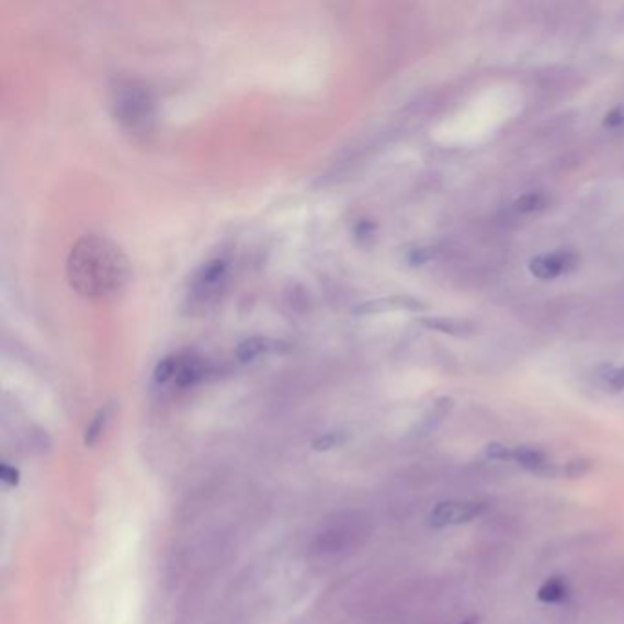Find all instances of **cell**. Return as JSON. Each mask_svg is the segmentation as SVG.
<instances>
[{
    "mask_svg": "<svg viewBox=\"0 0 624 624\" xmlns=\"http://www.w3.org/2000/svg\"><path fill=\"white\" fill-rule=\"evenodd\" d=\"M67 275L73 292L89 300H111L127 287L131 264L122 248L105 237L81 238L68 254Z\"/></svg>",
    "mask_w": 624,
    "mask_h": 624,
    "instance_id": "6da1fadb",
    "label": "cell"
},
{
    "mask_svg": "<svg viewBox=\"0 0 624 624\" xmlns=\"http://www.w3.org/2000/svg\"><path fill=\"white\" fill-rule=\"evenodd\" d=\"M112 112L120 125L133 136L145 138L155 131V100L144 84L117 81L112 89Z\"/></svg>",
    "mask_w": 624,
    "mask_h": 624,
    "instance_id": "7a4b0ae2",
    "label": "cell"
},
{
    "mask_svg": "<svg viewBox=\"0 0 624 624\" xmlns=\"http://www.w3.org/2000/svg\"><path fill=\"white\" fill-rule=\"evenodd\" d=\"M227 271L226 260L220 259L209 260L196 271L189 286V300L194 309L204 311L220 298L229 275Z\"/></svg>",
    "mask_w": 624,
    "mask_h": 624,
    "instance_id": "3957f363",
    "label": "cell"
},
{
    "mask_svg": "<svg viewBox=\"0 0 624 624\" xmlns=\"http://www.w3.org/2000/svg\"><path fill=\"white\" fill-rule=\"evenodd\" d=\"M204 374L205 363L196 355H169L156 366L155 379L160 385L172 382L178 387H191L200 382Z\"/></svg>",
    "mask_w": 624,
    "mask_h": 624,
    "instance_id": "277c9868",
    "label": "cell"
},
{
    "mask_svg": "<svg viewBox=\"0 0 624 624\" xmlns=\"http://www.w3.org/2000/svg\"><path fill=\"white\" fill-rule=\"evenodd\" d=\"M487 506L478 500H449L438 503L429 514L432 527H447V525L467 524L484 514Z\"/></svg>",
    "mask_w": 624,
    "mask_h": 624,
    "instance_id": "5b68a950",
    "label": "cell"
},
{
    "mask_svg": "<svg viewBox=\"0 0 624 624\" xmlns=\"http://www.w3.org/2000/svg\"><path fill=\"white\" fill-rule=\"evenodd\" d=\"M580 264V254L568 249L553 251L547 254H536L530 260L531 275L538 281H555L560 275H568Z\"/></svg>",
    "mask_w": 624,
    "mask_h": 624,
    "instance_id": "8992f818",
    "label": "cell"
},
{
    "mask_svg": "<svg viewBox=\"0 0 624 624\" xmlns=\"http://www.w3.org/2000/svg\"><path fill=\"white\" fill-rule=\"evenodd\" d=\"M398 309L420 311V309H426V304L418 300V298L398 295V297L377 298V300L361 304L355 309V314H385V311H398Z\"/></svg>",
    "mask_w": 624,
    "mask_h": 624,
    "instance_id": "52a82bcc",
    "label": "cell"
},
{
    "mask_svg": "<svg viewBox=\"0 0 624 624\" xmlns=\"http://www.w3.org/2000/svg\"><path fill=\"white\" fill-rule=\"evenodd\" d=\"M418 325L432 332L445 333L451 338H469L475 333V327L469 321L453 319V317H427V319H418Z\"/></svg>",
    "mask_w": 624,
    "mask_h": 624,
    "instance_id": "ba28073f",
    "label": "cell"
},
{
    "mask_svg": "<svg viewBox=\"0 0 624 624\" xmlns=\"http://www.w3.org/2000/svg\"><path fill=\"white\" fill-rule=\"evenodd\" d=\"M281 349V343H275L268 338H253L243 341L237 349V358L243 363L248 361H253L259 358V355L268 354V352H273V350Z\"/></svg>",
    "mask_w": 624,
    "mask_h": 624,
    "instance_id": "9c48e42d",
    "label": "cell"
},
{
    "mask_svg": "<svg viewBox=\"0 0 624 624\" xmlns=\"http://www.w3.org/2000/svg\"><path fill=\"white\" fill-rule=\"evenodd\" d=\"M536 595H538L542 602L555 604V602L564 601V599L568 597V585H566V580L553 577V579H547L546 582L538 588Z\"/></svg>",
    "mask_w": 624,
    "mask_h": 624,
    "instance_id": "30bf717a",
    "label": "cell"
},
{
    "mask_svg": "<svg viewBox=\"0 0 624 624\" xmlns=\"http://www.w3.org/2000/svg\"><path fill=\"white\" fill-rule=\"evenodd\" d=\"M597 376L608 393L617 394L624 390V366L604 365L597 372Z\"/></svg>",
    "mask_w": 624,
    "mask_h": 624,
    "instance_id": "8fae6325",
    "label": "cell"
},
{
    "mask_svg": "<svg viewBox=\"0 0 624 624\" xmlns=\"http://www.w3.org/2000/svg\"><path fill=\"white\" fill-rule=\"evenodd\" d=\"M547 205H549V198L542 193L522 194L513 202V207L519 213H536V211L546 209Z\"/></svg>",
    "mask_w": 624,
    "mask_h": 624,
    "instance_id": "7c38bea8",
    "label": "cell"
},
{
    "mask_svg": "<svg viewBox=\"0 0 624 624\" xmlns=\"http://www.w3.org/2000/svg\"><path fill=\"white\" fill-rule=\"evenodd\" d=\"M109 418H111V407L101 409L100 412L94 416V420H92L89 429H87V434H84V443H87V445H94V443L100 440L101 432L105 431L106 423H109Z\"/></svg>",
    "mask_w": 624,
    "mask_h": 624,
    "instance_id": "4fadbf2b",
    "label": "cell"
},
{
    "mask_svg": "<svg viewBox=\"0 0 624 624\" xmlns=\"http://www.w3.org/2000/svg\"><path fill=\"white\" fill-rule=\"evenodd\" d=\"M591 469L590 460H571L568 464L563 465V476L568 478H577L582 476Z\"/></svg>",
    "mask_w": 624,
    "mask_h": 624,
    "instance_id": "5bb4252c",
    "label": "cell"
},
{
    "mask_svg": "<svg viewBox=\"0 0 624 624\" xmlns=\"http://www.w3.org/2000/svg\"><path fill=\"white\" fill-rule=\"evenodd\" d=\"M486 458L489 460H498V462H511V447L508 445H503V443H489L487 445L486 451Z\"/></svg>",
    "mask_w": 624,
    "mask_h": 624,
    "instance_id": "9a60e30c",
    "label": "cell"
},
{
    "mask_svg": "<svg viewBox=\"0 0 624 624\" xmlns=\"http://www.w3.org/2000/svg\"><path fill=\"white\" fill-rule=\"evenodd\" d=\"M436 248L415 249V251L409 254V262L412 265H423L427 264V262H431V260L436 259Z\"/></svg>",
    "mask_w": 624,
    "mask_h": 624,
    "instance_id": "2e32d148",
    "label": "cell"
},
{
    "mask_svg": "<svg viewBox=\"0 0 624 624\" xmlns=\"http://www.w3.org/2000/svg\"><path fill=\"white\" fill-rule=\"evenodd\" d=\"M602 127H624V105L615 106V109H612V111L608 112L606 116H604V120H602Z\"/></svg>",
    "mask_w": 624,
    "mask_h": 624,
    "instance_id": "e0dca14e",
    "label": "cell"
},
{
    "mask_svg": "<svg viewBox=\"0 0 624 624\" xmlns=\"http://www.w3.org/2000/svg\"><path fill=\"white\" fill-rule=\"evenodd\" d=\"M0 478H2V481L8 484V486H18L19 470L13 469L10 465H2V469H0Z\"/></svg>",
    "mask_w": 624,
    "mask_h": 624,
    "instance_id": "ac0fdd59",
    "label": "cell"
},
{
    "mask_svg": "<svg viewBox=\"0 0 624 624\" xmlns=\"http://www.w3.org/2000/svg\"><path fill=\"white\" fill-rule=\"evenodd\" d=\"M338 434H328V436L317 440L316 449H319V451H327V449L338 447Z\"/></svg>",
    "mask_w": 624,
    "mask_h": 624,
    "instance_id": "d6986e66",
    "label": "cell"
},
{
    "mask_svg": "<svg viewBox=\"0 0 624 624\" xmlns=\"http://www.w3.org/2000/svg\"><path fill=\"white\" fill-rule=\"evenodd\" d=\"M456 624H478V621H476L475 617H473V619H465V621H462V623H456Z\"/></svg>",
    "mask_w": 624,
    "mask_h": 624,
    "instance_id": "ffe728a7",
    "label": "cell"
}]
</instances>
